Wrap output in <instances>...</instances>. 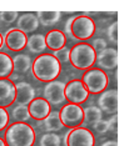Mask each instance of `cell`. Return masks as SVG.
Returning <instances> with one entry per match:
<instances>
[{"mask_svg":"<svg viewBox=\"0 0 129 146\" xmlns=\"http://www.w3.org/2000/svg\"><path fill=\"white\" fill-rule=\"evenodd\" d=\"M64 35L73 40L84 42L90 39L95 33V23L87 14H78L68 18L64 25Z\"/></svg>","mask_w":129,"mask_h":146,"instance_id":"obj_1","label":"cell"},{"mask_svg":"<svg viewBox=\"0 0 129 146\" xmlns=\"http://www.w3.org/2000/svg\"><path fill=\"white\" fill-rule=\"evenodd\" d=\"M31 74L38 81L50 82L61 72V64L51 54H40L31 61Z\"/></svg>","mask_w":129,"mask_h":146,"instance_id":"obj_2","label":"cell"},{"mask_svg":"<svg viewBox=\"0 0 129 146\" xmlns=\"http://www.w3.org/2000/svg\"><path fill=\"white\" fill-rule=\"evenodd\" d=\"M4 137L6 146H34L36 135L28 122H14L8 126Z\"/></svg>","mask_w":129,"mask_h":146,"instance_id":"obj_3","label":"cell"},{"mask_svg":"<svg viewBox=\"0 0 129 146\" xmlns=\"http://www.w3.org/2000/svg\"><path fill=\"white\" fill-rule=\"evenodd\" d=\"M97 59V52L88 42H78L69 49V62L78 70L87 71L93 68Z\"/></svg>","mask_w":129,"mask_h":146,"instance_id":"obj_4","label":"cell"},{"mask_svg":"<svg viewBox=\"0 0 129 146\" xmlns=\"http://www.w3.org/2000/svg\"><path fill=\"white\" fill-rule=\"evenodd\" d=\"M83 85L88 90L89 94H100L103 92L109 84V78L107 72L100 69H89L83 74L82 80Z\"/></svg>","mask_w":129,"mask_h":146,"instance_id":"obj_5","label":"cell"},{"mask_svg":"<svg viewBox=\"0 0 129 146\" xmlns=\"http://www.w3.org/2000/svg\"><path fill=\"white\" fill-rule=\"evenodd\" d=\"M65 146H94L95 137L89 129L84 126L73 127L65 132L64 135Z\"/></svg>","mask_w":129,"mask_h":146,"instance_id":"obj_6","label":"cell"},{"mask_svg":"<svg viewBox=\"0 0 129 146\" xmlns=\"http://www.w3.org/2000/svg\"><path fill=\"white\" fill-rule=\"evenodd\" d=\"M59 117L64 127L73 129L82 126L84 121V115H83V108L80 105L68 102L65 104L59 111Z\"/></svg>","mask_w":129,"mask_h":146,"instance_id":"obj_7","label":"cell"},{"mask_svg":"<svg viewBox=\"0 0 129 146\" xmlns=\"http://www.w3.org/2000/svg\"><path fill=\"white\" fill-rule=\"evenodd\" d=\"M64 95H65V100H68L72 104H77V105H80L83 102H85L87 99L89 98L88 90L83 85V82L80 80H78V79L70 80L68 84H65Z\"/></svg>","mask_w":129,"mask_h":146,"instance_id":"obj_8","label":"cell"},{"mask_svg":"<svg viewBox=\"0 0 129 146\" xmlns=\"http://www.w3.org/2000/svg\"><path fill=\"white\" fill-rule=\"evenodd\" d=\"M64 89L65 84L59 80H53L50 82H47L43 90L44 99L47 100L50 105H61L65 101V95H64Z\"/></svg>","mask_w":129,"mask_h":146,"instance_id":"obj_9","label":"cell"},{"mask_svg":"<svg viewBox=\"0 0 129 146\" xmlns=\"http://www.w3.org/2000/svg\"><path fill=\"white\" fill-rule=\"evenodd\" d=\"M4 39V45L9 49L10 51H21L25 49L26 46V35L20 30H18L16 28H10L5 31V34L3 35Z\"/></svg>","mask_w":129,"mask_h":146,"instance_id":"obj_10","label":"cell"},{"mask_svg":"<svg viewBox=\"0 0 129 146\" xmlns=\"http://www.w3.org/2000/svg\"><path fill=\"white\" fill-rule=\"evenodd\" d=\"M98 108L107 114L117 115L118 112V91L115 89L104 90L98 98Z\"/></svg>","mask_w":129,"mask_h":146,"instance_id":"obj_11","label":"cell"},{"mask_svg":"<svg viewBox=\"0 0 129 146\" xmlns=\"http://www.w3.org/2000/svg\"><path fill=\"white\" fill-rule=\"evenodd\" d=\"M29 115L31 119L36 121L44 120L51 111V105L44 98H34L31 102L28 105Z\"/></svg>","mask_w":129,"mask_h":146,"instance_id":"obj_12","label":"cell"},{"mask_svg":"<svg viewBox=\"0 0 129 146\" xmlns=\"http://www.w3.org/2000/svg\"><path fill=\"white\" fill-rule=\"evenodd\" d=\"M95 62L100 70H113L118 65V51L115 48H107L97 55Z\"/></svg>","mask_w":129,"mask_h":146,"instance_id":"obj_13","label":"cell"},{"mask_svg":"<svg viewBox=\"0 0 129 146\" xmlns=\"http://www.w3.org/2000/svg\"><path fill=\"white\" fill-rule=\"evenodd\" d=\"M35 98V89L28 81H19L15 84V102L16 105L28 106Z\"/></svg>","mask_w":129,"mask_h":146,"instance_id":"obj_14","label":"cell"},{"mask_svg":"<svg viewBox=\"0 0 129 146\" xmlns=\"http://www.w3.org/2000/svg\"><path fill=\"white\" fill-rule=\"evenodd\" d=\"M15 102V84L10 79H0V108L6 109Z\"/></svg>","mask_w":129,"mask_h":146,"instance_id":"obj_15","label":"cell"},{"mask_svg":"<svg viewBox=\"0 0 129 146\" xmlns=\"http://www.w3.org/2000/svg\"><path fill=\"white\" fill-rule=\"evenodd\" d=\"M39 20L35 13H23L16 19L15 28L26 35L28 33H33L39 28Z\"/></svg>","mask_w":129,"mask_h":146,"instance_id":"obj_16","label":"cell"},{"mask_svg":"<svg viewBox=\"0 0 129 146\" xmlns=\"http://www.w3.org/2000/svg\"><path fill=\"white\" fill-rule=\"evenodd\" d=\"M44 38L47 48L53 51H57L59 49L64 48L65 44H67V36L64 35V33L61 30H58V29L50 30L47 35H44Z\"/></svg>","mask_w":129,"mask_h":146,"instance_id":"obj_17","label":"cell"},{"mask_svg":"<svg viewBox=\"0 0 129 146\" xmlns=\"http://www.w3.org/2000/svg\"><path fill=\"white\" fill-rule=\"evenodd\" d=\"M13 61V71H15L18 75L26 74L31 68V59L26 54H16L14 58H11Z\"/></svg>","mask_w":129,"mask_h":146,"instance_id":"obj_18","label":"cell"},{"mask_svg":"<svg viewBox=\"0 0 129 146\" xmlns=\"http://www.w3.org/2000/svg\"><path fill=\"white\" fill-rule=\"evenodd\" d=\"M26 46H28L29 51L33 54L40 55L45 51L47 44H45V38L43 34H33L26 40Z\"/></svg>","mask_w":129,"mask_h":146,"instance_id":"obj_19","label":"cell"},{"mask_svg":"<svg viewBox=\"0 0 129 146\" xmlns=\"http://www.w3.org/2000/svg\"><path fill=\"white\" fill-rule=\"evenodd\" d=\"M43 121H44V127L47 132H55L64 129V126L60 121V117H59V111H50V114Z\"/></svg>","mask_w":129,"mask_h":146,"instance_id":"obj_20","label":"cell"},{"mask_svg":"<svg viewBox=\"0 0 129 146\" xmlns=\"http://www.w3.org/2000/svg\"><path fill=\"white\" fill-rule=\"evenodd\" d=\"M36 18L39 24L43 26H53L60 20L61 13L60 11H39L36 13Z\"/></svg>","mask_w":129,"mask_h":146,"instance_id":"obj_21","label":"cell"},{"mask_svg":"<svg viewBox=\"0 0 129 146\" xmlns=\"http://www.w3.org/2000/svg\"><path fill=\"white\" fill-rule=\"evenodd\" d=\"M83 115H84V121L85 124L88 125H93L95 124L97 121L102 120L103 117V111L95 105H92V106H88V108H84L83 109Z\"/></svg>","mask_w":129,"mask_h":146,"instance_id":"obj_22","label":"cell"},{"mask_svg":"<svg viewBox=\"0 0 129 146\" xmlns=\"http://www.w3.org/2000/svg\"><path fill=\"white\" fill-rule=\"evenodd\" d=\"M13 61L6 52H0V79H8L13 75Z\"/></svg>","mask_w":129,"mask_h":146,"instance_id":"obj_23","label":"cell"},{"mask_svg":"<svg viewBox=\"0 0 129 146\" xmlns=\"http://www.w3.org/2000/svg\"><path fill=\"white\" fill-rule=\"evenodd\" d=\"M11 117L15 120V122H28V120L30 119L28 106L16 105L11 110Z\"/></svg>","mask_w":129,"mask_h":146,"instance_id":"obj_24","label":"cell"},{"mask_svg":"<svg viewBox=\"0 0 129 146\" xmlns=\"http://www.w3.org/2000/svg\"><path fill=\"white\" fill-rule=\"evenodd\" d=\"M61 137L55 132H47L41 135L39 140V146H60Z\"/></svg>","mask_w":129,"mask_h":146,"instance_id":"obj_25","label":"cell"},{"mask_svg":"<svg viewBox=\"0 0 129 146\" xmlns=\"http://www.w3.org/2000/svg\"><path fill=\"white\" fill-rule=\"evenodd\" d=\"M18 11H1L0 13V20L4 24H13L18 19Z\"/></svg>","mask_w":129,"mask_h":146,"instance_id":"obj_26","label":"cell"},{"mask_svg":"<svg viewBox=\"0 0 129 146\" xmlns=\"http://www.w3.org/2000/svg\"><path fill=\"white\" fill-rule=\"evenodd\" d=\"M51 55L54 56L60 64L61 62H68L69 61V49L67 48V46L59 49V50H57V51H53Z\"/></svg>","mask_w":129,"mask_h":146,"instance_id":"obj_27","label":"cell"},{"mask_svg":"<svg viewBox=\"0 0 129 146\" xmlns=\"http://www.w3.org/2000/svg\"><path fill=\"white\" fill-rule=\"evenodd\" d=\"M108 38L113 44H118V21H114L109 25L107 30Z\"/></svg>","mask_w":129,"mask_h":146,"instance_id":"obj_28","label":"cell"},{"mask_svg":"<svg viewBox=\"0 0 129 146\" xmlns=\"http://www.w3.org/2000/svg\"><path fill=\"white\" fill-rule=\"evenodd\" d=\"M93 126V129L95 131L98 132V134H100V135H103V134H105V132H108L109 131V129H108V121L107 120H99V121H97L95 124H93L92 125Z\"/></svg>","mask_w":129,"mask_h":146,"instance_id":"obj_29","label":"cell"},{"mask_svg":"<svg viewBox=\"0 0 129 146\" xmlns=\"http://www.w3.org/2000/svg\"><path fill=\"white\" fill-rule=\"evenodd\" d=\"M9 120H10V116H9L8 110L0 108V131L6 129V126L9 124Z\"/></svg>","mask_w":129,"mask_h":146,"instance_id":"obj_30","label":"cell"},{"mask_svg":"<svg viewBox=\"0 0 129 146\" xmlns=\"http://www.w3.org/2000/svg\"><path fill=\"white\" fill-rule=\"evenodd\" d=\"M90 46L94 49V51L97 52V54H99V52L103 51L104 49H107V41L102 38H98V39H94Z\"/></svg>","mask_w":129,"mask_h":146,"instance_id":"obj_31","label":"cell"},{"mask_svg":"<svg viewBox=\"0 0 129 146\" xmlns=\"http://www.w3.org/2000/svg\"><path fill=\"white\" fill-rule=\"evenodd\" d=\"M108 129H109V131H112V132L118 131V116L117 115H113L108 120Z\"/></svg>","mask_w":129,"mask_h":146,"instance_id":"obj_32","label":"cell"},{"mask_svg":"<svg viewBox=\"0 0 129 146\" xmlns=\"http://www.w3.org/2000/svg\"><path fill=\"white\" fill-rule=\"evenodd\" d=\"M102 146H118V142L115 140H107L102 144Z\"/></svg>","mask_w":129,"mask_h":146,"instance_id":"obj_33","label":"cell"},{"mask_svg":"<svg viewBox=\"0 0 129 146\" xmlns=\"http://www.w3.org/2000/svg\"><path fill=\"white\" fill-rule=\"evenodd\" d=\"M4 46V39H3V35H1V33H0V49Z\"/></svg>","mask_w":129,"mask_h":146,"instance_id":"obj_34","label":"cell"},{"mask_svg":"<svg viewBox=\"0 0 129 146\" xmlns=\"http://www.w3.org/2000/svg\"><path fill=\"white\" fill-rule=\"evenodd\" d=\"M0 146H6V144H5V141H4V139L3 137H0Z\"/></svg>","mask_w":129,"mask_h":146,"instance_id":"obj_35","label":"cell"}]
</instances>
